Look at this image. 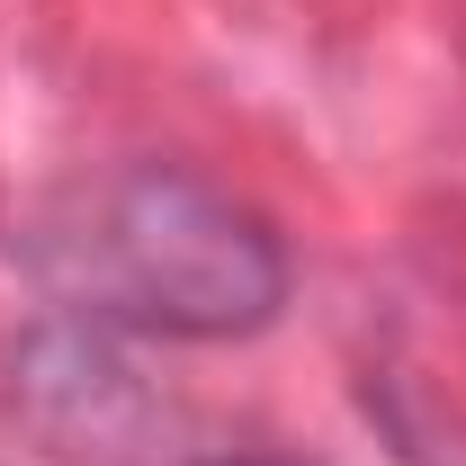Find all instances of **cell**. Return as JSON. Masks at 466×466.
Wrapping results in <instances>:
<instances>
[{"mask_svg": "<svg viewBox=\"0 0 466 466\" xmlns=\"http://www.w3.org/2000/svg\"><path fill=\"white\" fill-rule=\"evenodd\" d=\"M36 260L63 314L144 341H251L296 288L279 225L179 162H126L72 188Z\"/></svg>", "mask_w": 466, "mask_h": 466, "instance_id": "obj_1", "label": "cell"}, {"mask_svg": "<svg viewBox=\"0 0 466 466\" xmlns=\"http://www.w3.org/2000/svg\"><path fill=\"white\" fill-rule=\"evenodd\" d=\"M9 412L55 449L63 466H135L144 440H153V395L126 377V359L108 350L99 323L63 314V323H36L18 341V368H9Z\"/></svg>", "mask_w": 466, "mask_h": 466, "instance_id": "obj_2", "label": "cell"}, {"mask_svg": "<svg viewBox=\"0 0 466 466\" xmlns=\"http://www.w3.org/2000/svg\"><path fill=\"white\" fill-rule=\"evenodd\" d=\"M198 466H296V458H260V449H233V458H198Z\"/></svg>", "mask_w": 466, "mask_h": 466, "instance_id": "obj_3", "label": "cell"}]
</instances>
